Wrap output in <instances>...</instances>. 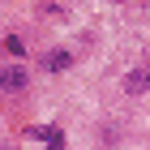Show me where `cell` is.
Instances as JSON below:
<instances>
[{
    "label": "cell",
    "mask_w": 150,
    "mask_h": 150,
    "mask_svg": "<svg viewBox=\"0 0 150 150\" xmlns=\"http://www.w3.org/2000/svg\"><path fill=\"white\" fill-rule=\"evenodd\" d=\"M73 64H77V56H73L69 47H47L43 52V73L47 77H64Z\"/></svg>",
    "instance_id": "1"
},
{
    "label": "cell",
    "mask_w": 150,
    "mask_h": 150,
    "mask_svg": "<svg viewBox=\"0 0 150 150\" xmlns=\"http://www.w3.org/2000/svg\"><path fill=\"white\" fill-rule=\"evenodd\" d=\"M26 86H30L26 64H9V69H0V90H4V94H26Z\"/></svg>",
    "instance_id": "2"
},
{
    "label": "cell",
    "mask_w": 150,
    "mask_h": 150,
    "mask_svg": "<svg viewBox=\"0 0 150 150\" xmlns=\"http://www.w3.org/2000/svg\"><path fill=\"white\" fill-rule=\"evenodd\" d=\"M125 90H129V94H146V77H142V69H129V73H125Z\"/></svg>",
    "instance_id": "3"
},
{
    "label": "cell",
    "mask_w": 150,
    "mask_h": 150,
    "mask_svg": "<svg viewBox=\"0 0 150 150\" xmlns=\"http://www.w3.org/2000/svg\"><path fill=\"white\" fill-rule=\"evenodd\" d=\"M4 47H9L13 56H22V39H17V35H9V39H4Z\"/></svg>",
    "instance_id": "4"
},
{
    "label": "cell",
    "mask_w": 150,
    "mask_h": 150,
    "mask_svg": "<svg viewBox=\"0 0 150 150\" xmlns=\"http://www.w3.org/2000/svg\"><path fill=\"white\" fill-rule=\"evenodd\" d=\"M142 77H146V90H150V64H146V69H142Z\"/></svg>",
    "instance_id": "5"
},
{
    "label": "cell",
    "mask_w": 150,
    "mask_h": 150,
    "mask_svg": "<svg viewBox=\"0 0 150 150\" xmlns=\"http://www.w3.org/2000/svg\"><path fill=\"white\" fill-rule=\"evenodd\" d=\"M47 150H64V146H47Z\"/></svg>",
    "instance_id": "6"
}]
</instances>
